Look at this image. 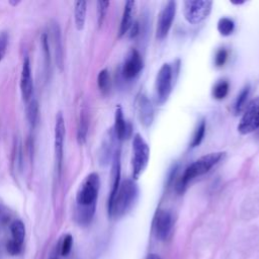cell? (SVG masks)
I'll return each mask as SVG.
<instances>
[{
    "label": "cell",
    "mask_w": 259,
    "mask_h": 259,
    "mask_svg": "<svg viewBox=\"0 0 259 259\" xmlns=\"http://www.w3.org/2000/svg\"><path fill=\"white\" fill-rule=\"evenodd\" d=\"M108 6H109V1H98L97 2V21H98L99 26L102 25V23L105 19V15L108 10Z\"/></svg>",
    "instance_id": "cell-28"
},
{
    "label": "cell",
    "mask_w": 259,
    "mask_h": 259,
    "mask_svg": "<svg viewBox=\"0 0 259 259\" xmlns=\"http://www.w3.org/2000/svg\"><path fill=\"white\" fill-rule=\"evenodd\" d=\"M41 46L42 52L45 55V64L47 71L51 67V51H50V44H49V36L47 33H44L41 36Z\"/></svg>",
    "instance_id": "cell-27"
},
{
    "label": "cell",
    "mask_w": 259,
    "mask_h": 259,
    "mask_svg": "<svg viewBox=\"0 0 259 259\" xmlns=\"http://www.w3.org/2000/svg\"><path fill=\"white\" fill-rule=\"evenodd\" d=\"M10 231H11V236H12L11 240H13L14 242H16L17 244L22 246L23 241H24V237H25L24 224L21 221L16 220L11 224Z\"/></svg>",
    "instance_id": "cell-20"
},
{
    "label": "cell",
    "mask_w": 259,
    "mask_h": 259,
    "mask_svg": "<svg viewBox=\"0 0 259 259\" xmlns=\"http://www.w3.org/2000/svg\"><path fill=\"white\" fill-rule=\"evenodd\" d=\"M147 259H162L160 256H158L157 254H150Z\"/></svg>",
    "instance_id": "cell-33"
},
{
    "label": "cell",
    "mask_w": 259,
    "mask_h": 259,
    "mask_svg": "<svg viewBox=\"0 0 259 259\" xmlns=\"http://www.w3.org/2000/svg\"><path fill=\"white\" fill-rule=\"evenodd\" d=\"M257 138L259 139V127H258V130H257Z\"/></svg>",
    "instance_id": "cell-35"
},
{
    "label": "cell",
    "mask_w": 259,
    "mask_h": 259,
    "mask_svg": "<svg viewBox=\"0 0 259 259\" xmlns=\"http://www.w3.org/2000/svg\"><path fill=\"white\" fill-rule=\"evenodd\" d=\"M135 4L136 2L133 0L126 1L124 4V9H123V13H122V17L119 25V31H118L119 36H122L125 32H127V30L131 28L133 24V12L135 8Z\"/></svg>",
    "instance_id": "cell-16"
},
{
    "label": "cell",
    "mask_w": 259,
    "mask_h": 259,
    "mask_svg": "<svg viewBox=\"0 0 259 259\" xmlns=\"http://www.w3.org/2000/svg\"><path fill=\"white\" fill-rule=\"evenodd\" d=\"M27 103H28V105L26 107L27 120L29 122L30 127L34 128V126L37 122V117H38V103L35 99H32V98Z\"/></svg>",
    "instance_id": "cell-21"
},
{
    "label": "cell",
    "mask_w": 259,
    "mask_h": 259,
    "mask_svg": "<svg viewBox=\"0 0 259 259\" xmlns=\"http://www.w3.org/2000/svg\"><path fill=\"white\" fill-rule=\"evenodd\" d=\"M8 33L6 31L0 32V62L4 58L6 51H7V46H8Z\"/></svg>",
    "instance_id": "cell-30"
},
{
    "label": "cell",
    "mask_w": 259,
    "mask_h": 259,
    "mask_svg": "<svg viewBox=\"0 0 259 259\" xmlns=\"http://www.w3.org/2000/svg\"><path fill=\"white\" fill-rule=\"evenodd\" d=\"M225 153L223 152H213L206 154L200 158H198L196 161L191 163L184 171L183 175L181 176L178 184H177V191L179 193L183 192L186 188L187 183L192 180L193 178L197 176H201L205 173H207L214 165H217L220 160L223 158Z\"/></svg>",
    "instance_id": "cell-2"
},
{
    "label": "cell",
    "mask_w": 259,
    "mask_h": 259,
    "mask_svg": "<svg viewBox=\"0 0 259 259\" xmlns=\"http://www.w3.org/2000/svg\"><path fill=\"white\" fill-rule=\"evenodd\" d=\"M89 128V117L86 108H82L80 111V117L78 122V130H77V140L80 145L86 142L87 134Z\"/></svg>",
    "instance_id": "cell-18"
},
{
    "label": "cell",
    "mask_w": 259,
    "mask_h": 259,
    "mask_svg": "<svg viewBox=\"0 0 259 259\" xmlns=\"http://www.w3.org/2000/svg\"><path fill=\"white\" fill-rule=\"evenodd\" d=\"M231 2H232L233 4H237V5H238V4H242V3H244L245 1H231Z\"/></svg>",
    "instance_id": "cell-34"
},
{
    "label": "cell",
    "mask_w": 259,
    "mask_h": 259,
    "mask_svg": "<svg viewBox=\"0 0 259 259\" xmlns=\"http://www.w3.org/2000/svg\"><path fill=\"white\" fill-rule=\"evenodd\" d=\"M6 249H7V252L10 255H18L21 252V250H22V246L17 244L13 240H10V241L7 242Z\"/></svg>",
    "instance_id": "cell-32"
},
{
    "label": "cell",
    "mask_w": 259,
    "mask_h": 259,
    "mask_svg": "<svg viewBox=\"0 0 259 259\" xmlns=\"http://www.w3.org/2000/svg\"><path fill=\"white\" fill-rule=\"evenodd\" d=\"M139 194V188L134 179H125L120 184L112 199L108 200V214L112 219L124 215L135 204Z\"/></svg>",
    "instance_id": "cell-1"
},
{
    "label": "cell",
    "mask_w": 259,
    "mask_h": 259,
    "mask_svg": "<svg viewBox=\"0 0 259 259\" xmlns=\"http://www.w3.org/2000/svg\"><path fill=\"white\" fill-rule=\"evenodd\" d=\"M228 92H229V83L224 80L218 82L212 88V96L219 100L225 98Z\"/></svg>",
    "instance_id": "cell-26"
},
{
    "label": "cell",
    "mask_w": 259,
    "mask_h": 259,
    "mask_svg": "<svg viewBox=\"0 0 259 259\" xmlns=\"http://www.w3.org/2000/svg\"><path fill=\"white\" fill-rule=\"evenodd\" d=\"M95 208H96V204L86 205V206L77 205L76 211H75V219L77 223L82 226H87L88 224H90L94 217Z\"/></svg>",
    "instance_id": "cell-17"
},
{
    "label": "cell",
    "mask_w": 259,
    "mask_h": 259,
    "mask_svg": "<svg viewBox=\"0 0 259 259\" xmlns=\"http://www.w3.org/2000/svg\"><path fill=\"white\" fill-rule=\"evenodd\" d=\"M97 84L102 93L106 94L109 91L110 77H109V73L106 69H103L99 72V74L97 76Z\"/></svg>",
    "instance_id": "cell-24"
},
{
    "label": "cell",
    "mask_w": 259,
    "mask_h": 259,
    "mask_svg": "<svg viewBox=\"0 0 259 259\" xmlns=\"http://www.w3.org/2000/svg\"><path fill=\"white\" fill-rule=\"evenodd\" d=\"M52 33H53V42L55 48V56L56 62L58 67L62 70L63 63H64V51L62 46V38H61V29L58 23H53L52 26Z\"/></svg>",
    "instance_id": "cell-15"
},
{
    "label": "cell",
    "mask_w": 259,
    "mask_h": 259,
    "mask_svg": "<svg viewBox=\"0 0 259 259\" xmlns=\"http://www.w3.org/2000/svg\"><path fill=\"white\" fill-rule=\"evenodd\" d=\"M144 63L140 53L137 50H131L122 65V75L126 79L135 78L143 69Z\"/></svg>",
    "instance_id": "cell-11"
},
{
    "label": "cell",
    "mask_w": 259,
    "mask_h": 259,
    "mask_svg": "<svg viewBox=\"0 0 259 259\" xmlns=\"http://www.w3.org/2000/svg\"><path fill=\"white\" fill-rule=\"evenodd\" d=\"M249 94H250V86L249 85H246L242 91L240 92V94L238 95L237 99H236V102H235V105H234V111L236 114H239L242 109L244 108L245 104H246V101L249 97Z\"/></svg>",
    "instance_id": "cell-23"
},
{
    "label": "cell",
    "mask_w": 259,
    "mask_h": 259,
    "mask_svg": "<svg viewBox=\"0 0 259 259\" xmlns=\"http://www.w3.org/2000/svg\"><path fill=\"white\" fill-rule=\"evenodd\" d=\"M20 91L22 98L25 102H28L32 97L33 83L31 78V69L28 56H25L22 63L21 75H20Z\"/></svg>",
    "instance_id": "cell-12"
},
{
    "label": "cell",
    "mask_w": 259,
    "mask_h": 259,
    "mask_svg": "<svg viewBox=\"0 0 259 259\" xmlns=\"http://www.w3.org/2000/svg\"><path fill=\"white\" fill-rule=\"evenodd\" d=\"M211 7L209 0H187L183 2V14L189 23L197 24L209 15Z\"/></svg>",
    "instance_id": "cell-5"
},
{
    "label": "cell",
    "mask_w": 259,
    "mask_h": 259,
    "mask_svg": "<svg viewBox=\"0 0 259 259\" xmlns=\"http://www.w3.org/2000/svg\"><path fill=\"white\" fill-rule=\"evenodd\" d=\"M228 59V52L225 49H220L214 57V63L218 67H222L225 65Z\"/></svg>",
    "instance_id": "cell-31"
},
{
    "label": "cell",
    "mask_w": 259,
    "mask_h": 259,
    "mask_svg": "<svg viewBox=\"0 0 259 259\" xmlns=\"http://www.w3.org/2000/svg\"><path fill=\"white\" fill-rule=\"evenodd\" d=\"M174 220L170 211L166 209H157L153 220V232L159 241H166L173 229Z\"/></svg>",
    "instance_id": "cell-8"
},
{
    "label": "cell",
    "mask_w": 259,
    "mask_h": 259,
    "mask_svg": "<svg viewBox=\"0 0 259 259\" xmlns=\"http://www.w3.org/2000/svg\"><path fill=\"white\" fill-rule=\"evenodd\" d=\"M234 28L235 23L229 17H222L218 22V30L224 36L230 35L234 31Z\"/></svg>",
    "instance_id": "cell-22"
},
{
    "label": "cell",
    "mask_w": 259,
    "mask_h": 259,
    "mask_svg": "<svg viewBox=\"0 0 259 259\" xmlns=\"http://www.w3.org/2000/svg\"><path fill=\"white\" fill-rule=\"evenodd\" d=\"M86 11H87V2L83 0H79L75 2L74 5V18L75 25L78 30H82L85 24L86 19Z\"/></svg>",
    "instance_id": "cell-19"
},
{
    "label": "cell",
    "mask_w": 259,
    "mask_h": 259,
    "mask_svg": "<svg viewBox=\"0 0 259 259\" xmlns=\"http://www.w3.org/2000/svg\"><path fill=\"white\" fill-rule=\"evenodd\" d=\"M172 82H173V71L169 64H163L160 68L155 83V91L156 98L158 103H164L172 90Z\"/></svg>",
    "instance_id": "cell-6"
},
{
    "label": "cell",
    "mask_w": 259,
    "mask_h": 259,
    "mask_svg": "<svg viewBox=\"0 0 259 259\" xmlns=\"http://www.w3.org/2000/svg\"><path fill=\"white\" fill-rule=\"evenodd\" d=\"M150 158V149L140 134H136L133 140V179L137 180L146 169Z\"/></svg>",
    "instance_id": "cell-3"
},
{
    "label": "cell",
    "mask_w": 259,
    "mask_h": 259,
    "mask_svg": "<svg viewBox=\"0 0 259 259\" xmlns=\"http://www.w3.org/2000/svg\"><path fill=\"white\" fill-rule=\"evenodd\" d=\"M130 133H131L130 125L126 123L123 117L122 109L118 105L115 109V115H114V137L118 141H122L128 137Z\"/></svg>",
    "instance_id": "cell-14"
},
{
    "label": "cell",
    "mask_w": 259,
    "mask_h": 259,
    "mask_svg": "<svg viewBox=\"0 0 259 259\" xmlns=\"http://www.w3.org/2000/svg\"><path fill=\"white\" fill-rule=\"evenodd\" d=\"M259 127V97L254 98L246 107L245 112L238 124V131L247 135L257 131Z\"/></svg>",
    "instance_id": "cell-7"
},
{
    "label": "cell",
    "mask_w": 259,
    "mask_h": 259,
    "mask_svg": "<svg viewBox=\"0 0 259 259\" xmlns=\"http://www.w3.org/2000/svg\"><path fill=\"white\" fill-rule=\"evenodd\" d=\"M72 245H73V237L70 234H67L62 241L61 244V254L63 256H67L72 249Z\"/></svg>",
    "instance_id": "cell-29"
},
{
    "label": "cell",
    "mask_w": 259,
    "mask_h": 259,
    "mask_svg": "<svg viewBox=\"0 0 259 259\" xmlns=\"http://www.w3.org/2000/svg\"><path fill=\"white\" fill-rule=\"evenodd\" d=\"M137 111L141 123L148 127L152 124L154 119V108L151 100L145 94H140L137 99Z\"/></svg>",
    "instance_id": "cell-13"
},
{
    "label": "cell",
    "mask_w": 259,
    "mask_h": 259,
    "mask_svg": "<svg viewBox=\"0 0 259 259\" xmlns=\"http://www.w3.org/2000/svg\"><path fill=\"white\" fill-rule=\"evenodd\" d=\"M66 135L65 119L63 113L60 111L56 116L55 123V159H56V169L58 171V176L61 174V169L63 165V154H64V142Z\"/></svg>",
    "instance_id": "cell-9"
},
{
    "label": "cell",
    "mask_w": 259,
    "mask_h": 259,
    "mask_svg": "<svg viewBox=\"0 0 259 259\" xmlns=\"http://www.w3.org/2000/svg\"><path fill=\"white\" fill-rule=\"evenodd\" d=\"M176 12V2L175 1H168L164 7L161 9L158 21H157V28H156V37L158 39H163L168 34L172 22L174 20Z\"/></svg>",
    "instance_id": "cell-10"
},
{
    "label": "cell",
    "mask_w": 259,
    "mask_h": 259,
    "mask_svg": "<svg viewBox=\"0 0 259 259\" xmlns=\"http://www.w3.org/2000/svg\"><path fill=\"white\" fill-rule=\"evenodd\" d=\"M100 187V179L97 173L93 172L86 176L81 183L76 194L77 205H92L96 204L98 191Z\"/></svg>",
    "instance_id": "cell-4"
},
{
    "label": "cell",
    "mask_w": 259,
    "mask_h": 259,
    "mask_svg": "<svg viewBox=\"0 0 259 259\" xmlns=\"http://www.w3.org/2000/svg\"><path fill=\"white\" fill-rule=\"evenodd\" d=\"M204 134H205V120H204V119H201V120L199 121V123L197 124L195 131H194V134H193V138H192L190 147H191V148H195V147L199 146L200 143H201L202 140H203Z\"/></svg>",
    "instance_id": "cell-25"
}]
</instances>
